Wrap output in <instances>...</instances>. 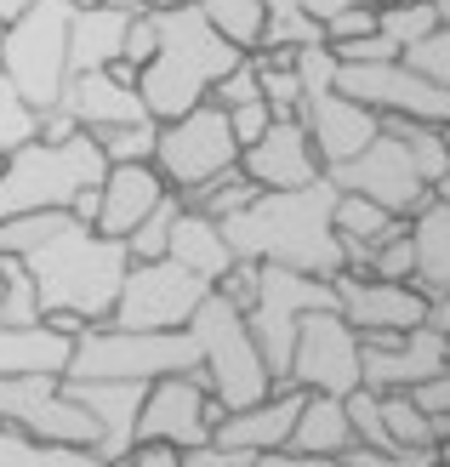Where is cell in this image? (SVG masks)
I'll list each match as a JSON object with an SVG mask.
<instances>
[{"instance_id": "2e32d148", "label": "cell", "mask_w": 450, "mask_h": 467, "mask_svg": "<svg viewBox=\"0 0 450 467\" xmlns=\"http://www.w3.org/2000/svg\"><path fill=\"white\" fill-rule=\"evenodd\" d=\"M445 365H450V337H439L434 325L360 337V370H365V388L376 393H416L434 377H445Z\"/></svg>"}, {"instance_id": "4fadbf2b", "label": "cell", "mask_w": 450, "mask_h": 467, "mask_svg": "<svg viewBox=\"0 0 450 467\" xmlns=\"http://www.w3.org/2000/svg\"><path fill=\"white\" fill-rule=\"evenodd\" d=\"M337 91L353 98V103H365V109H376L382 120L399 114V120L450 126V91L422 80L405 57H393V63H342L337 68Z\"/></svg>"}, {"instance_id": "7bdbcfd3", "label": "cell", "mask_w": 450, "mask_h": 467, "mask_svg": "<svg viewBox=\"0 0 450 467\" xmlns=\"http://www.w3.org/2000/svg\"><path fill=\"white\" fill-rule=\"evenodd\" d=\"M371 274L376 279H416V240H411V223L393 234V240H382L376 245V256H371Z\"/></svg>"}, {"instance_id": "6da1fadb", "label": "cell", "mask_w": 450, "mask_h": 467, "mask_svg": "<svg viewBox=\"0 0 450 467\" xmlns=\"http://www.w3.org/2000/svg\"><path fill=\"white\" fill-rule=\"evenodd\" d=\"M0 256H23V268L35 274L46 319L68 314L80 325H109L131 274L126 240L80 223L75 212H35L0 223Z\"/></svg>"}, {"instance_id": "bcb514c9", "label": "cell", "mask_w": 450, "mask_h": 467, "mask_svg": "<svg viewBox=\"0 0 450 467\" xmlns=\"http://www.w3.org/2000/svg\"><path fill=\"white\" fill-rule=\"evenodd\" d=\"M228 120H234V137H240V154H246L251 143H263V131L274 126V109H268V98H256L246 109H228Z\"/></svg>"}, {"instance_id": "ac0fdd59", "label": "cell", "mask_w": 450, "mask_h": 467, "mask_svg": "<svg viewBox=\"0 0 450 467\" xmlns=\"http://www.w3.org/2000/svg\"><path fill=\"white\" fill-rule=\"evenodd\" d=\"M80 131H103V126H143L154 120L143 91H137V68L114 63V68H91V75H68L63 103H58Z\"/></svg>"}, {"instance_id": "f907efd6", "label": "cell", "mask_w": 450, "mask_h": 467, "mask_svg": "<svg viewBox=\"0 0 450 467\" xmlns=\"http://www.w3.org/2000/svg\"><path fill=\"white\" fill-rule=\"evenodd\" d=\"M416 400H422V410L450 416V365H445V377H434L428 388H416Z\"/></svg>"}, {"instance_id": "11a10c76", "label": "cell", "mask_w": 450, "mask_h": 467, "mask_svg": "<svg viewBox=\"0 0 450 467\" xmlns=\"http://www.w3.org/2000/svg\"><path fill=\"white\" fill-rule=\"evenodd\" d=\"M428 325L439 337H450V296H434V308H428Z\"/></svg>"}, {"instance_id": "681fc988", "label": "cell", "mask_w": 450, "mask_h": 467, "mask_svg": "<svg viewBox=\"0 0 450 467\" xmlns=\"http://www.w3.org/2000/svg\"><path fill=\"white\" fill-rule=\"evenodd\" d=\"M246 467H342L337 456H302V451H268V456H251Z\"/></svg>"}, {"instance_id": "e0dca14e", "label": "cell", "mask_w": 450, "mask_h": 467, "mask_svg": "<svg viewBox=\"0 0 450 467\" xmlns=\"http://www.w3.org/2000/svg\"><path fill=\"white\" fill-rule=\"evenodd\" d=\"M337 302H342V319L360 337L416 331V325H428V308H434V296L416 279H376V274H353V268L337 274Z\"/></svg>"}, {"instance_id": "4dcf8cb0", "label": "cell", "mask_w": 450, "mask_h": 467, "mask_svg": "<svg viewBox=\"0 0 450 467\" xmlns=\"http://www.w3.org/2000/svg\"><path fill=\"white\" fill-rule=\"evenodd\" d=\"M205 12V23L217 29L228 46L240 52H263V35H268V0H194Z\"/></svg>"}, {"instance_id": "d6a6232c", "label": "cell", "mask_w": 450, "mask_h": 467, "mask_svg": "<svg viewBox=\"0 0 450 467\" xmlns=\"http://www.w3.org/2000/svg\"><path fill=\"white\" fill-rule=\"evenodd\" d=\"M256 75H263V98L274 109V120H302V75L297 52H251Z\"/></svg>"}, {"instance_id": "6f0895ef", "label": "cell", "mask_w": 450, "mask_h": 467, "mask_svg": "<svg viewBox=\"0 0 450 467\" xmlns=\"http://www.w3.org/2000/svg\"><path fill=\"white\" fill-rule=\"evenodd\" d=\"M434 6H439V23H450V0H434Z\"/></svg>"}, {"instance_id": "f5cc1de1", "label": "cell", "mask_w": 450, "mask_h": 467, "mask_svg": "<svg viewBox=\"0 0 450 467\" xmlns=\"http://www.w3.org/2000/svg\"><path fill=\"white\" fill-rule=\"evenodd\" d=\"M131 462H137V467H188L183 451H172V445H137Z\"/></svg>"}, {"instance_id": "30bf717a", "label": "cell", "mask_w": 450, "mask_h": 467, "mask_svg": "<svg viewBox=\"0 0 450 467\" xmlns=\"http://www.w3.org/2000/svg\"><path fill=\"white\" fill-rule=\"evenodd\" d=\"M211 291H217V285L200 279L194 268H183L177 256H160V263H131L109 325H120V331H188V319L200 314V302Z\"/></svg>"}, {"instance_id": "f1b7e54d", "label": "cell", "mask_w": 450, "mask_h": 467, "mask_svg": "<svg viewBox=\"0 0 450 467\" xmlns=\"http://www.w3.org/2000/svg\"><path fill=\"white\" fill-rule=\"evenodd\" d=\"M416 240V285L428 296H450V200H434L422 217H411Z\"/></svg>"}, {"instance_id": "44dd1931", "label": "cell", "mask_w": 450, "mask_h": 467, "mask_svg": "<svg viewBox=\"0 0 450 467\" xmlns=\"http://www.w3.org/2000/svg\"><path fill=\"white\" fill-rule=\"evenodd\" d=\"M302 405H308V388L286 382V388H274L263 405H251V410H228L223 422H217V439H211V445H223V451H246V456L291 451V433H297Z\"/></svg>"}, {"instance_id": "5bb4252c", "label": "cell", "mask_w": 450, "mask_h": 467, "mask_svg": "<svg viewBox=\"0 0 450 467\" xmlns=\"http://www.w3.org/2000/svg\"><path fill=\"white\" fill-rule=\"evenodd\" d=\"M223 405L211 400V388L200 377H160L149 382L143 416H137V445H172V451H200L217 439Z\"/></svg>"}, {"instance_id": "be15d7a7", "label": "cell", "mask_w": 450, "mask_h": 467, "mask_svg": "<svg viewBox=\"0 0 450 467\" xmlns=\"http://www.w3.org/2000/svg\"><path fill=\"white\" fill-rule=\"evenodd\" d=\"M120 467H137V462H120Z\"/></svg>"}, {"instance_id": "ee69618b", "label": "cell", "mask_w": 450, "mask_h": 467, "mask_svg": "<svg viewBox=\"0 0 450 467\" xmlns=\"http://www.w3.org/2000/svg\"><path fill=\"white\" fill-rule=\"evenodd\" d=\"M263 98V75H256V63L246 57L240 68H228V75L217 80V91H211V103H223V109H246Z\"/></svg>"}, {"instance_id": "836d02e7", "label": "cell", "mask_w": 450, "mask_h": 467, "mask_svg": "<svg viewBox=\"0 0 450 467\" xmlns=\"http://www.w3.org/2000/svg\"><path fill=\"white\" fill-rule=\"evenodd\" d=\"M297 46H325V23L308 17L302 0H268V35L263 52H297Z\"/></svg>"}, {"instance_id": "ab89813d", "label": "cell", "mask_w": 450, "mask_h": 467, "mask_svg": "<svg viewBox=\"0 0 450 467\" xmlns=\"http://www.w3.org/2000/svg\"><path fill=\"white\" fill-rule=\"evenodd\" d=\"M91 137H98V149L109 154V166H143V160H154V149H160V120L103 126V131H91Z\"/></svg>"}, {"instance_id": "b9f144b4", "label": "cell", "mask_w": 450, "mask_h": 467, "mask_svg": "<svg viewBox=\"0 0 450 467\" xmlns=\"http://www.w3.org/2000/svg\"><path fill=\"white\" fill-rule=\"evenodd\" d=\"M405 63L416 68L422 80H434V86H445V91H450V23H439L434 35H422L411 52H405Z\"/></svg>"}, {"instance_id": "d6986e66", "label": "cell", "mask_w": 450, "mask_h": 467, "mask_svg": "<svg viewBox=\"0 0 450 467\" xmlns=\"http://www.w3.org/2000/svg\"><path fill=\"white\" fill-rule=\"evenodd\" d=\"M302 126H308V137H314L325 171H337V166L360 160L376 137H382V114L365 109V103H353V98H342V91L330 86V91H314V98L302 103Z\"/></svg>"}, {"instance_id": "7dc6e473", "label": "cell", "mask_w": 450, "mask_h": 467, "mask_svg": "<svg viewBox=\"0 0 450 467\" xmlns=\"http://www.w3.org/2000/svg\"><path fill=\"white\" fill-rule=\"evenodd\" d=\"M154 52H160V23H154V12H137L131 35H126V68H143Z\"/></svg>"}, {"instance_id": "db71d44e", "label": "cell", "mask_w": 450, "mask_h": 467, "mask_svg": "<svg viewBox=\"0 0 450 467\" xmlns=\"http://www.w3.org/2000/svg\"><path fill=\"white\" fill-rule=\"evenodd\" d=\"M337 462H342V467H393L388 451H371V445H353V451H342Z\"/></svg>"}, {"instance_id": "cb8c5ba5", "label": "cell", "mask_w": 450, "mask_h": 467, "mask_svg": "<svg viewBox=\"0 0 450 467\" xmlns=\"http://www.w3.org/2000/svg\"><path fill=\"white\" fill-rule=\"evenodd\" d=\"M98 194H103L98 228L114 234V240H131V228L143 223L165 194H172V182L160 177L154 160H143V166H109V177H103V189H98Z\"/></svg>"}, {"instance_id": "74e56055", "label": "cell", "mask_w": 450, "mask_h": 467, "mask_svg": "<svg viewBox=\"0 0 450 467\" xmlns=\"http://www.w3.org/2000/svg\"><path fill=\"white\" fill-rule=\"evenodd\" d=\"M256 194H263V189H256V182H251L240 166H234V171H223V177H211L205 189L183 194V205H194V212H205V217H217V223H223V217H234V212H246Z\"/></svg>"}, {"instance_id": "603a6c76", "label": "cell", "mask_w": 450, "mask_h": 467, "mask_svg": "<svg viewBox=\"0 0 450 467\" xmlns=\"http://www.w3.org/2000/svg\"><path fill=\"white\" fill-rule=\"evenodd\" d=\"M137 12H149L143 0H103V6H80L75 29H68V68L91 75V68H114L126 63V35Z\"/></svg>"}, {"instance_id": "8992f818", "label": "cell", "mask_w": 450, "mask_h": 467, "mask_svg": "<svg viewBox=\"0 0 450 467\" xmlns=\"http://www.w3.org/2000/svg\"><path fill=\"white\" fill-rule=\"evenodd\" d=\"M188 331H194L200 359H205V388L223 410H251L274 393V370H268L263 348L251 337V319H246L240 302L211 291L200 302V314L188 319Z\"/></svg>"}, {"instance_id": "d590c367", "label": "cell", "mask_w": 450, "mask_h": 467, "mask_svg": "<svg viewBox=\"0 0 450 467\" xmlns=\"http://www.w3.org/2000/svg\"><path fill=\"white\" fill-rule=\"evenodd\" d=\"M40 126H46V114L0 75V160L17 154L23 143H40Z\"/></svg>"}, {"instance_id": "91938a15", "label": "cell", "mask_w": 450, "mask_h": 467, "mask_svg": "<svg viewBox=\"0 0 450 467\" xmlns=\"http://www.w3.org/2000/svg\"><path fill=\"white\" fill-rule=\"evenodd\" d=\"M439 462H445V467H450V439H445V445H439Z\"/></svg>"}, {"instance_id": "484cf974", "label": "cell", "mask_w": 450, "mask_h": 467, "mask_svg": "<svg viewBox=\"0 0 450 467\" xmlns=\"http://www.w3.org/2000/svg\"><path fill=\"white\" fill-rule=\"evenodd\" d=\"M68 359H75V337L58 331L52 319L29 325V331H6V325H0V377H23V370L68 377Z\"/></svg>"}, {"instance_id": "3957f363", "label": "cell", "mask_w": 450, "mask_h": 467, "mask_svg": "<svg viewBox=\"0 0 450 467\" xmlns=\"http://www.w3.org/2000/svg\"><path fill=\"white\" fill-rule=\"evenodd\" d=\"M154 23H160V52L137 68V91H143L149 114L165 126V120H183V114H194L200 103H211L217 80L228 75V68H240L251 52L228 46L205 23V12L194 6V0L154 6Z\"/></svg>"}, {"instance_id": "c3c4849f", "label": "cell", "mask_w": 450, "mask_h": 467, "mask_svg": "<svg viewBox=\"0 0 450 467\" xmlns=\"http://www.w3.org/2000/svg\"><path fill=\"white\" fill-rule=\"evenodd\" d=\"M256 279H263V263H246V256H240V263H234V268L217 279V291H223L228 302H240V308H251V296H256Z\"/></svg>"}, {"instance_id": "d4e9b609", "label": "cell", "mask_w": 450, "mask_h": 467, "mask_svg": "<svg viewBox=\"0 0 450 467\" xmlns=\"http://www.w3.org/2000/svg\"><path fill=\"white\" fill-rule=\"evenodd\" d=\"M405 228V217H393L388 205H376L365 194H337V240H342V256L353 274H371V256L382 240Z\"/></svg>"}, {"instance_id": "83f0119b", "label": "cell", "mask_w": 450, "mask_h": 467, "mask_svg": "<svg viewBox=\"0 0 450 467\" xmlns=\"http://www.w3.org/2000/svg\"><path fill=\"white\" fill-rule=\"evenodd\" d=\"M291 451H302V456H342V451H353L348 400H337V393H308V405L297 416V433H291Z\"/></svg>"}, {"instance_id": "6125c7cd", "label": "cell", "mask_w": 450, "mask_h": 467, "mask_svg": "<svg viewBox=\"0 0 450 467\" xmlns=\"http://www.w3.org/2000/svg\"><path fill=\"white\" fill-rule=\"evenodd\" d=\"M445 149H450V126H445Z\"/></svg>"}, {"instance_id": "ba28073f", "label": "cell", "mask_w": 450, "mask_h": 467, "mask_svg": "<svg viewBox=\"0 0 450 467\" xmlns=\"http://www.w3.org/2000/svg\"><path fill=\"white\" fill-rule=\"evenodd\" d=\"M325 308H342L337 302V279H319V274H297V268H279L263 263V279H256V296H251V337L263 348V359L274 370V388L291 382V348L308 314H325Z\"/></svg>"}, {"instance_id": "7c38bea8", "label": "cell", "mask_w": 450, "mask_h": 467, "mask_svg": "<svg viewBox=\"0 0 450 467\" xmlns=\"http://www.w3.org/2000/svg\"><path fill=\"white\" fill-rule=\"evenodd\" d=\"M330 182H337L342 194H365V200H376V205H388L393 217H422L434 205V182L416 171V160H411V149L399 143V137L382 126V137L360 154V160H348V166H337V171H325Z\"/></svg>"}, {"instance_id": "8d00e7d4", "label": "cell", "mask_w": 450, "mask_h": 467, "mask_svg": "<svg viewBox=\"0 0 450 467\" xmlns=\"http://www.w3.org/2000/svg\"><path fill=\"white\" fill-rule=\"evenodd\" d=\"M177 217H183V194L172 189L154 212L131 228V240H126V251H131V263H160V256H172V228H177Z\"/></svg>"}, {"instance_id": "f35d334b", "label": "cell", "mask_w": 450, "mask_h": 467, "mask_svg": "<svg viewBox=\"0 0 450 467\" xmlns=\"http://www.w3.org/2000/svg\"><path fill=\"white\" fill-rule=\"evenodd\" d=\"M376 29H382L399 52H411L422 35L439 29V6H434V0H388V6L376 12Z\"/></svg>"}, {"instance_id": "4316f807", "label": "cell", "mask_w": 450, "mask_h": 467, "mask_svg": "<svg viewBox=\"0 0 450 467\" xmlns=\"http://www.w3.org/2000/svg\"><path fill=\"white\" fill-rule=\"evenodd\" d=\"M172 256L183 268H194L200 279H217L240 263L234 256V245H228V234H223V223L217 217H205V212H194V205H183V217H177V228H172Z\"/></svg>"}, {"instance_id": "ffe728a7", "label": "cell", "mask_w": 450, "mask_h": 467, "mask_svg": "<svg viewBox=\"0 0 450 467\" xmlns=\"http://www.w3.org/2000/svg\"><path fill=\"white\" fill-rule=\"evenodd\" d=\"M240 171L256 189H308V182L325 177V160H319L302 120H274L263 131V143H251L240 154Z\"/></svg>"}, {"instance_id": "1f68e13d", "label": "cell", "mask_w": 450, "mask_h": 467, "mask_svg": "<svg viewBox=\"0 0 450 467\" xmlns=\"http://www.w3.org/2000/svg\"><path fill=\"white\" fill-rule=\"evenodd\" d=\"M382 416H388V433H393V456L416 451V445H445V422L434 410H422L416 393H382Z\"/></svg>"}, {"instance_id": "94428289", "label": "cell", "mask_w": 450, "mask_h": 467, "mask_svg": "<svg viewBox=\"0 0 450 467\" xmlns=\"http://www.w3.org/2000/svg\"><path fill=\"white\" fill-rule=\"evenodd\" d=\"M439 422H445V439H450V416H439Z\"/></svg>"}, {"instance_id": "9a60e30c", "label": "cell", "mask_w": 450, "mask_h": 467, "mask_svg": "<svg viewBox=\"0 0 450 467\" xmlns=\"http://www.w3.org/2000/svg\"><path fill=\"white\" fill-rule=\"evenodd\" d=\"M291 382L308 393H337L348 400L353 388H365V370H360V331L342 319V308H325V314H308L297 348H291Z\"/></svg>"}, {"instance_id": "680465c9", "label": "cell", "mask_w": 450, "mask_h": 467, "mask_svg": "<svg viewBox=\"0 0 450 467\" xmlns=\"http://www.w3.org/2000/svg\"><path fill=\"white\" fill-rule=\"evenodd\" d=\"M143 6H149V12H154V6H177V0H143Z\"/></svg>"}, {"instance_id": "60d3db41", "label": "cell", "mask_w": 450, "mask_h": 467, "mask_svg": "<svg viewBox=\"0 0 450 467\" xmlns=\"http://www.w3.org/2000/svg\"><path fill=\"white\" fill-rule=\"evenodd\" d=\"M348 422H353V445H371V451L393 456V433H388L382 393H376V388H353L348 393Z\"/></svg>"}, {"instance_id": "7402d4cb", "label": "cell", "mask_w": 450, "mask_h": 467, "mask_svg": "<svg viewBox=\"0 0 450 467\" xmlns=\"http://www.w3.org/2000/svg\"><path fill=\"white\" fill-rule=\"evenodd\" d=\"M68 393L91 410L98 422V456L109 467L131 462L137 451V416H143V400H149V382H68Z\"/></svg>"}, {"instance_id": "e575fe53", "label": "cell", "mask_w": 450, "mask_h": 467, "mask_svg": "<svg viewBox=\"0 0 450 467\" xmlns=\"http://www.w3.org/2000/svg\"><path fill=\"white\" fill-rule=\"evenodd\" d=\"M399 143L411 149V160H416V171L428 177V182H445L450 177V149H445V126H428V120H399V114H388L382 120Z\"/></svg>"}, {"instance_id": "f546056e", "label": "cell", "mask_w": 450, "mask_h": 467, "mask_svg": "<svg viewBox=\"0 0 450 467\" xmlns=\"http://www.w3.org/2000/svg\"><path fill=\"white\" fill-rule=\"evenodd\" d=\"M0 467H109V462L91 445H52V439L0 422Z\"/></svg>"}, {"instance_id": "7a4b0ae2", "label": "cell", "mask_w": 450, "mask_h": 467, "mask_svg": "<svg viewBox=\"0 0 450 467\" xmlns=\"http://www.w3.org/2000/svg\"><path fill=\"white\" fill-rule=\"evenodd\" d=\"M337 194L342 189L330 177L308 182V189H263L246 212L223 217V234L246 263H279L297 274L337 279L348 268L337 240Z\"/></svg>"}, {"instance_id": "f6af8a7d", "label": "cell", "mask_w": 450, "mask_h": 467, "mask_svg": "<svg viewBox=\"0 0 450 467\" xmlns=\"http://www.w3.org/2000/svg\"><path fill=\"white\" fill-rule=\"evenodd\" d=\"M365 35H376V6H353V12H337L325 23V46H348Z\"/></svg>"}, {"instance_id": "9c48e42d", "label": "cell", "mask_w": 450, "mask_h": 467, "mask_svg": "<svg viewBox=\"0 0 450 467\" xmlns=\"http://www.w3.org/2000/svg\"><path fill=\"white\" fill-rule=\"evenodd\" d=\"M154 166H160V177L172 182L177 194H194L211 177L234 171L240 166V137H234L228 109L223 103H200L194 114H183V120H165Z\"/></svg>"}, {"instance_id": "816d5d0a", "label": "cell", "mask_w": 450, "mask_h": 467, "mask_svg": "<svg viewBox=\"0 0 450 467\" xmlns=\"http://www.w3.org/2000/svg\"><path fill=\"white\" fill-rule=\"evenodd\" d=\"M302 6H308V17H319V23H330V17H337V12H353V6H376V12H382L388 0H302Z\"/></svg>"}, {"instance_id": "52a82bcc", "label": "cell", "mask_w": 450, "mask_h": 467, "mask_svg": "<svg viewBox=\"0 0 450 467\" xmlns=\"http://www.w3.org/2000/svg\"><path fill=\"white\" fill-rule=\"evenodd\" d=\"M75 12L80 6H68V0H35L17 23L0 29V75H6L40 114L63 103V86L75 75V68H68Z\"/></svg>"}, {"instance_id": "9f6ffc18", "label": "cell", "mask_w": 450, "mask_h": 467, "mask_svg": "<svg viewBox=\"0 0 450 467\" xmlns=\"http://www.w3.org/2000/svg\"><path fill=\"white\" fill-rule=\"evenodd\" d=\"M29 6H35V0H0V29H6V23H17Z\"/></svg>"}, {"instance_id": "e7e4bbea", "label": "cell", "mask_w": 450, "mask_h": 467, "mask_svg": "<svg viewBox=\"0 0 450 467\" xmlns=\"http://www.w3.org/2000/svg\"><path fill=\"white\" fill-rule=\"evenodd\" d=\"M434 467H445V462H434Z\"/></svg>"}, {"instance_id": "277c9868", "label": "cell", "mask_w": 450, "mask_h": 467, "mask_svg": "<svg viewBox=\"0 0 450 467\" xmlns=\"http://www.w3.org/2000/svg\"><path fill=\"white\" fill-rule=\"evenodd\" d=\"M109 154L91 131H75L63 143H23L0 160V223L35 217V212H75V200L103 189Z\"/></svg>"}, {"instance_id": "5b68a950", "label": "cell", "mask_w": 450, "mask_h": 467, "mask_svg": "<svg viewBox=\"0 0 450 467\" xmlns=\"http://www.w3.org/2000/svg\"><path fill=\"white\" fill-rule=\"evenodd\" d=\"M160 377H200L205 359L194 331H120V325H86L75 337L68 382H160Z\"/></svg>"}, {"instance_id": "8fae6325", "label": "cell", "mask_w": 450, "mask_h": 467, "mask_svg": "<svg viewBox=\"0 0 450 467\" xmlns=\"http://www.w3.org/2000/svg\"><path fill=\"white\" fill-rule=\"evenodd\" d=\"M0 422L35 433V439H52V445H91L98 451L91 410L68 393V377H52V370L0 377Z\"/></svg>"}]
</instances>
